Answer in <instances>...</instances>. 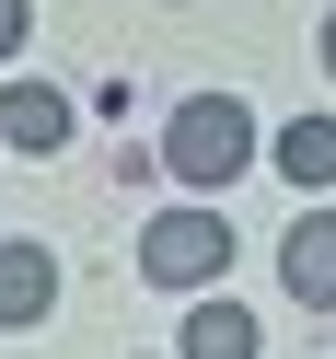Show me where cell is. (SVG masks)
<instances>
[{
	"label": "cell",
	"mask_w": 336,
	"mask_h": 359,
	"mask_svg": "<svg viewBox=\"0 0 336 359\" xmlns=\"http://www.w3.org/2000/svg\"><path fill=\"white\" fill-rule=\"evenodd\" d=\"M163 163L186 174L197 197H220L243 163H255V116H243L232 93H186V104H174V128H163Z\"/></svg>",
	"instance_id": "cell-1"
},
{
	"label": "cell",
	"mask_w": 336,
	"mask_h": 359,
	"mask_svg": "<svg viewBox=\"0 0 336 359\" xmlns=\"http://www.w3.org/2000/svg\"><path fill=\"white\" fill-rule=\"evenodd\" d=\"M220 266H232V220L220 209H163L140 232V278L151 290H209Z\"/></svg>",
	"instance_id": "cell-2"
},
{
	"label": "cell",
	"mask_w": 336,
	"mask_h": 359,
	"mask_svg": "<svg viewBox=\"0 0 336 359\" xmlns=\"http://www.w3.org/2000/svg\"><path fill=\"white\" fill-rule=\"evenodd\" d=\"M278 278H290V302H302V313H336V209H302V220H290Z\"/></svg>",
	"instance_id": "cell-3"
},
{
	"label": "cell",
	"mask_w": 336,
	"mask_h": 359,
	"mask_svg": "<svg viewBox=\"0 0 336 359\" xmlns=\"http://www.w3.org/2000/svg\"><path fill=\"white\" fill-rule=\"evenodd\" d=\"M58 313V255L47 243H0V325L24 336V325H47Z\"/></svg>",
	"instance_id": "cell-4"
},
{
	"label": "cell",
	"mask_w": 336,
	"mask_h": 359,
	"mask_svg": "<svg viewBox=\"0 0 336 359\" xmlns=\"http://www.w3.org/2000/svg\"><path fill=\"white\" fill-rule=\"evenodd\" d=\"M58 140H70V93L12 81V93H0V151H58Z\"/></svg>",
	"instance_id": "cell-5"
},
{
	"label": "cell",
	"mask_w": 336,
	"mask_h": 359,
	"mask_svg": "<svg viewBox=\"0 0 336 359\" xmlns=\"http://www.w3.org/2000/svg\"><path fill=\"white\" fill-rule=\"evenodd\" d=\"M278 174H290V186H336V116H290L278 128Z\"/></svg>",
	"instance_id": "cell-6"
},
{
	"label": "cell",
	"mask_w": 336,
	"mask_h": 359,
	"mask_svg": "<svg viewBox=\"0 0 336 359\" xmlns=\"http://www.w3.org/2000/svg\"><path fill=\"white\" fill-rule=\"evenodd\" d=\"M186 359H255V313L243 302H197L186 313Z\"/></svg>",
	"instance_id": "cell-7"
},
{
	"label": "cell",
	"mask_w": 336,
	"mask_h": 359,
	"mask_svg": "<svg viewBox=\"0 0 336 359\" xmlns=\"http://www.w3.org/2000/svg\"><path fill=\"white\" fill-rule=\"evenodd\" d=\"M24 24H35V0H0V58L24 47Z\"/></svg>",
	"instance_id": "cell-8"
},
{
	"label": "cell",
	"mask_w": 336,
	"mask_h": 359,
	"mask_svg": "<svg viewBox=\"0 0 336 359\" xmlns=\"http://www.w3.org/2000/svg\"><path fill=\"white\" fill-rule=\"evenodd\" d=\"M325 70H336V12H325Z\"/></svg>",
	"instance_id": "cell-9"
}]
</instances>
